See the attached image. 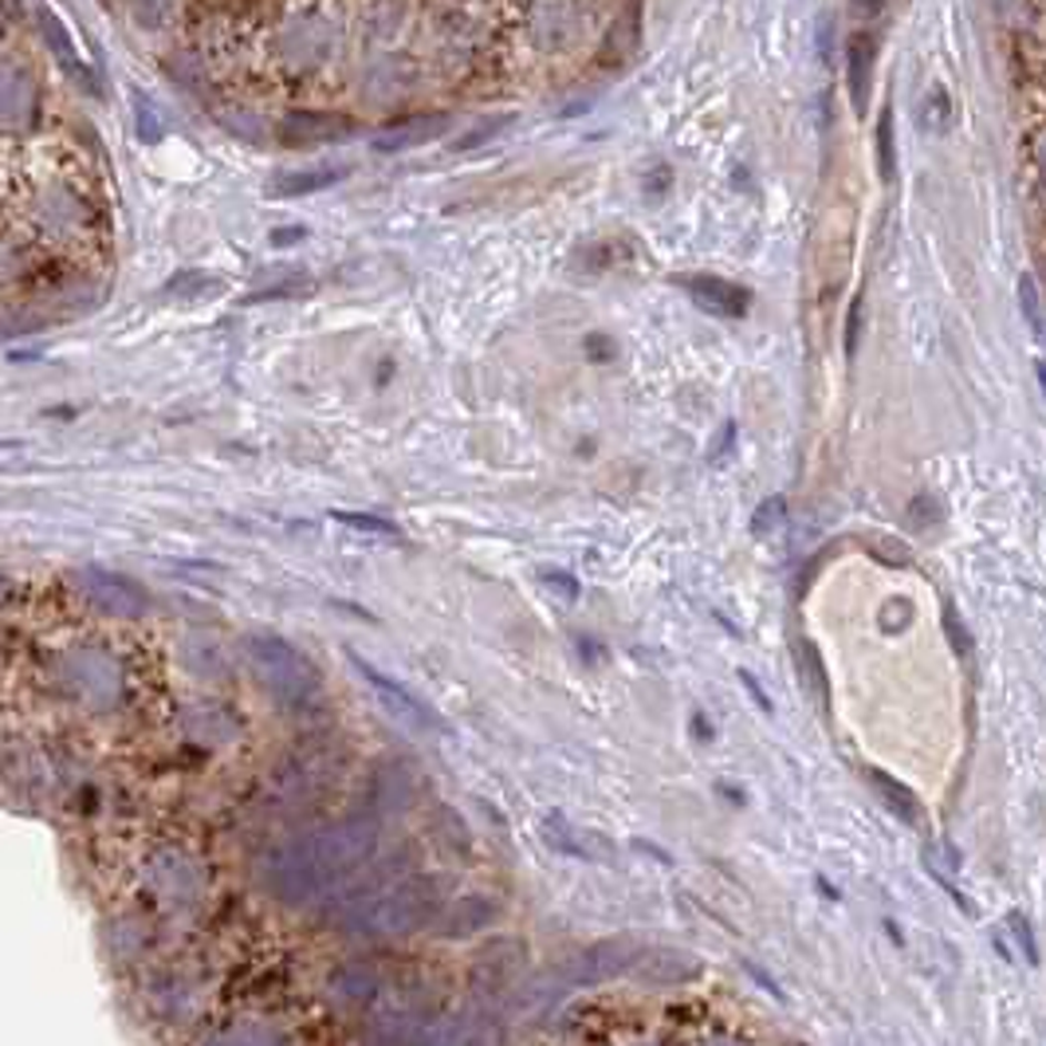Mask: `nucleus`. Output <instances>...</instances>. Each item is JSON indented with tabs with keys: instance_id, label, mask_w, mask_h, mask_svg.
Segmentation results:
<instances>
[{
	"instance_id": "obj_1",
	"label": "nucleus",
	"mask_w": 1046,
	"mask_h": 1046,
	"mask_svg": "<svg viewBox=\"0 0 1046 1046\" xmlns=\"http://www.w3.org/2000/svg\"><path fill=\"white\" fill-rule=\"evenodd\" d=\"M378 850V819H346L295 834L260 857V882L284 905H312L363 870Z\"/></svg>"
},
{
	"instance_id": "obj_2",
	"label": "nucleus",
	"mask_w": 1046,
	"mask_h": 1046,
	"mask_svg": "<svg viewBox=\"0 0 1046 1046\" xmlns=\"http://www.w3.org/2000/svg\"><path fill=\"white\" fill-rule=\"evenodd\" d=\"M40 681L55 704L83 717H111L126 704V666L114 649L91 638H71L43 658Z\"/></svg>"
},
{
	"instance_id": "obj_3",
	"label": "nucleus",
	"mask_w": 1046,
	"mask_h": 1046,
	"mask_svg": "<svg viewBox=\"0 0 1046 1046\" xmlns=\"http://www.w3.org/2000/svg\"><path fill=\"white\" fill-rule=\"evenodd\" d=\"M437 908H441V882L414 874L346 897L335 913V925L363 941H386V936L414 933L417 925L437 917Z\"/></svg>"
},
{
	"instance_id": "obj_4",
	"label": "nucleus",
	"mask_w": 1046,
	"mask_h": 1046,
	"mask_svg": "<svg viewBox=\"0 0 1046 1046\" xmlns=\"http://www.w3.org/2000/svg\"><path fill=\"white\" fill-rule=\"evenodd\" d=\"M244 658H248L256 681L268 689V697L287 712H312L323 701L319 669L303 658L292 641L276 633H248L244 638Z\"/></svg>"
},
{
	"instance_id": "obj_5",
	"label": "nucleus",
	"mask_w": 1046,
	"mask_h": 1046,
	"mask_svg": "<svg viewBox=\"0 0 1046 1046\" xmlns=\"http://www.w3.org/2000/svg\"><path fill=\"white\" fill-rule=\"evenodd\" d=\"M205 865L182 846H158L142 857L139 890L158 913L165 917H185L205 901Z\"/></svg>"
},
{
	"instance_id": "obj_6",
	"label": "nucleus",
	"mask_w": 1046,
	"mask_h": 1046,
	"mask_svg": "<svg viewBox=\"0 0 1046 1046\" xmlns=\"http://www.w3.org/2000/svg\"><path fill=\"white\" fill-rule=\"evenodd\" d=\"M28 216L32 229L48 241H75L91 229V201L71 185H40L32 201H28Z\"/></svg>"
},
{
	"instance_id": "obj_7",
	"label": "nucleus",
	"mask_w": 1046,
	"mask_h": 1046,
	"mask_svg": "<svg viewBox=\"0 0 1046 1046\" xmlns=\"http://www.w3.org/2000/svg\"><path fill=\"white\" fill-rule=\"evenodd\" d=\"M638 952H641V944L638 941H626V936H618V941L590 944V948L575 952L567 964H559V979L567 987L610 984V979L630 976L633 961H638Z\"/></svg>"
},
{
	"instance_id": "obj_8",
	"label": "nucleus",
	"mask_w": 1046,
	"mask_h": 1046,
	"mask_svg": "<svg viewBox=\"0 0 1046 1046\" xmlns=\"http://www.w3.org/2000/svg\"><path fill=\"white\" fill-rule=\"evenodd\" d=\"M71 587L79 590V598H87L91 606H99L103 615H114V618H139L146 615V590L139 587L134 579H126V575H114L106 571V567H83V571L71 575Z\"/></svg>"
},
{
	"instance_id": "obj_9",
	"label": "nucleus",
	"mask_w": 1046,
	"mask_h": 1046,
	"mask_svg": "<svg viewBox=\"0 0 1046 1046\" xmlns=\"http://www.w3.org/2000/svg\"><path fill=\"white\" fill-rule=\"evenodd\" d=\"M351 661H355V669L366 677V684L374 689V697H378V704L389 712V717L402 720V724L414 728V732H441V720H437V712H433L429 704L417 701L406 684L394 681V677H386V673H378V669H374L366 658H358V653H351Z\"/></svg>"
},
{
	"instance_id": "obj_10",
	"label": "nucleus",
	"mask_w": 1046,
	"mask_h": 1046,
	"mask_svg": "<svg viewBox=\"0 0 1046 1046\" xmlns=\"http://www.w3.org/2000/svg\"><path fill=\"white\" fill-rule=\"evenodd\" d=\"M40 111V83L20 60H0V134L32 126Z\"/></svg>"
},
{
	"instance_id": "obj_11",
	"label": "nucleus",
	"mask_w": 1046,
	"mask_h": 1046,
	"mask_svg": "<svg viewBox=\"0 0 1046 1046\" xmlns=\"http://www.w3.org/2000/svg\"><path fill=\"white\" fill-rule=\"evenodd\" d=\"M201 1007V979L190 972H162L146 987V1012L158 1023H185Z\"/></svg>"
},
{
	"instance_id": "obj_12",
	"label": "nucleus",
	"mask_w": 1046,
	"mask_h": 1046,
	"mask_svg": "<svg viewBox=\"0 0 1046 1046\" xmlns=\"http://www.w3.org/2000/svg\"><path fill=\"white\" fill-rule=\"evenodd\" d=\"M150 941H154V928H150V921L142 917V913H134V908H130V913H114V917H106L103 952L114 968H134V964L146 961Z\"/></svg>"
},
{
	"instance_id": "obj_13",
	"label": "nucleus",
	"mask_w": 1046,
	"mask_h": 1046,
	"mask_svg": "<svg viewBox=\"0 0 1046 1046\" xmlns=\"http://www.w3.org/2000/svg\"><path fill=\"white\" fill-rule=\"evenodd\" d=\"M701 976V964L684 956L681 948H646L641 944L638 961L630 968V979H641L649 987H677Z\"/></svg>"
},
{
	"instance_id": "obj_14",
	"label": "nucleus",
	"mask_w": 1046,
	"mask_h": 1046,
	"mask_svg": "<svg viewBox=\"0 0 1046 1046\" xmlns=\"http://www.w3.org/2000/svg\"><path fill=\"white\" fill-rule=\"evenodd\" d=\"M544 839L547 846H555L559 854L582 857V862H615V842L602 839L598 831H582L571 826L562 814H547L544 819Z\"/></svg>"
},
{
	"instance_id": "obj_15",
	"label": "nucleus",
	"mask_w": 1046,
	"mask_h": 1046,
	"mask_svg": "<svg viewBox=\"0 0 1046 1046\" xmlns=\"http://www.w3.org/2000/svg\"><path fill=\"white\" fill-rule=\"evenodd\" d=\"M681 287L697 299V307H704L709 315H720V319H740L748 312V303H752V295L744 287L728 284L720 276H684Z\"/></svg>"
},
{
	"instance_id": "obj_16",
	"label": "nucleus",
	"mask_w": 1046,
	"mask_h": 1046,
	"mask_svg": "<svg viewBox=\"0 0 1046 1046\" xmlns=\"http://www.w3.org/2000/svg\"><path fill=\"white\" fill-rule=\"evenodd\" d=\"M378 987L382 979L370 964H343V968H335L327 979V992L338 1007H370Z\"/></svg>"
},
{
	"instance_id": "obj_17",
	"label": "nucleus",
	"mask_w": 1046,
	"mask_h": 1046,
	"mask_svg": "<svg viewBox=\"0 0 1046 1046\" xmlns=\"http://www.w3.org/2000/svg\"><path fill=\"white\" fill-rule=\"evenodd\" d=\"M445 130H449V114H422V119L394 122L386 134H378V139H374V150H378V154H398V150H409V146H422V142L441 139Z\"/></svg>"
},
{
	"instance_id": "obj_18",
	"label": "nucleus",
	"mask_w": 1046,
	"mask_h": 1046,
	"mask_svg": "<svg viewBox=\"0 0 1046 1046\" xmlns=\"http://www.w3.org/2000/svg\"><path fill=\"white\" fill-rule=\"evenodd\" d=\"M874 55L877 40L874 32H857L846 48V83H850V103L862 114L870 106V79H874Z\"/></svg>"
},
{
	"instance_id": "obj_19",
	"label": "nucleus",
	"mask_w": 1046,
	"mask_h": 1046,
	"mask_svg": "<svg viewBox=\"0 0 1046 1046\" xmlns=\"http://www.w3.org/2000/svg\"><path fill=\"white\" fill-rule=\"evenodd\" d=\"M197 1046H287V1035L268 1019H233L209 1030Z\"/></svg>"
},
{
	"instance_id": "obj_20",
	"label": "nucleus",
	"mask_w": 1046,
	"mask_h": 1046,
	"mask_svg": "<svg viewBox=\"0 0 1046 1046\" xmlns=\"http://www.w3.org/2000/svg\"><path fill=\"white\" fill-rule=\"evenodd\" d=\"M351 134V122L338 119V114H315V111H299L284 122V142L292 146H307V142H331Z\"/></svg>"
},
{
	"instance_id": "obj_21",
	"label": "nucleus",
	"mask_w": 1046,
	"mask_h": 1046,
	"mask_svg": "<svg viewBox=\"0 0 1046 1046\" xmlns=\"http://www.w3.org/2000/svg\"><path fill=\"white\" fill-rule=\"evenodd\" d=\"M492 913H496L492 901H485V897H460L457 905H453L449 913H445L441 933H445V936H468V933H476V928H485L488 921H492Z\"/></svg>"
},
{
	"instance_id": "obj_22",
	"label": "nucleus",
	"mask_w": 1046,
	"mask_h": 1046,
	"mask_svg": "<svg viewBox=\"0 0 1046 1046\" xmlns=\"http://www.w3.org/2000/svg\"><path fill=\"white\" fill-rule=\"evenodd\" d=\"M865 775H870V783H874V791H877V795H882V803L890 806V811L897 814L901 822H908V826H913V822H921V803H917V799H913V791H908V788H901L897 779H893V775H885V771H877V768H870V771H865Z\"/></svg>"
},
{
	"instance_id": "obj_23",
	"label": "nucleus",
	"mask_w": 1046,
	"mask_h": 1046,
	"mask_svg": "<svg viewBox=\"0 0 1046 1046\" xmlns=\"http://www.w3.org/2000/svg\"><path fill=\"white\" fill-rule=\"evenodd\" d=\"M346 173H351V165H319V170L284 173V177H276V193H284V197H292V193H319L338 185Z\"/></svg>"
},
{
	"instance_id": "obj_24",
	"label": "nucleus",
	"mask_w": 1046,
	"mask_h": 1046,
	"mask_svg": "<svg viewBox=\"0 0 1046 1046\" xmlns=\"http://www.w3.org/2000/svg\"><path fill=\"white\" fill-rule=\"evenodd\" d=\"M338 524H346L351 531H363V536H374V539H394L398 536V528L394 524H386V519L378 516H366V511H335Z\"/></svg>"
},
{
	"instance_id": "obj_25",
	"label": "nucleus",
	"mask_w": 1046,
	"mask_h": 1046,
	"mask_svg": "<svg viewBox=\"0 0 1046 1046\" xmlns=\"http://www.w3.org/2000/svg\"><path fill=\"white\" fill-rule=\"evenodd\" d=\"M783 516H788V500H783V496H771V500H763L760 508H755L752 531L755 536H771V531L783 524Z\"/></svg>"
},
{
	"instance_id": "obj_26",
	"label": "nucleus",
	"mask_w": 1046,
	"mask_h": 1046,
	"mask_svg": "<svg viewBox=\"0 0 1046 1046\" xmlns=\"http://www.w3.org/2000/svg\"><path fill=\"white\" fill-rule=\"evenodd\" d=\"M1019 307H1023V315H1027L1030 331H1035V335H1043V307H1038L1035 276H1019Z\"/></svg>"
},
{
	"instance_id": "obj_27",
	"label": "nucleus",
	"mask_w": 1046,
	"mask_h": 1046,
	"mask_svg": "<svg viewBox=\"0 0 1046 1046\" xmlns=\"http://www.w3.org/2000/svg\"><path fill=\"white\" fill-rule=\"evenodd\" d=\"M877 165H882V177H893V111L882 114L877 122Z\"/></svg>"
},
{
	"instance_id": "obj_28",
	"label": "nucleus",
	"mask_w": 1046,
	"mask_h": 1046,
	"mask_svg": "<svg viewBox=\"0 0 1046 1046\" xmlns=\"http://www.w3.org/2000/svg\"><path fill=\"white\" fill-rule=\"evenodd\" d=\"M803 661H799V669H803V677L811 681V689L819 692V697H826V673H822V661H819V649L811 646V641H803Z\"/></svg>"
},
{
	"instance_id": "obj_29",
	"label": "nucleus",
	"mask_w": 1046,
	"mask_h": 1046,
	"mask_svg": "<svg viewBox=\"0 0 1046 1046\" xmlns=\"http://www.w3.org/2000/svg\"><path fill=\"white\" fill-rule=\"evenodd\" d=\"M544 587H547V590H555V595H559L562 602H575V598H579V582H575L571 575L547 571V575H544Z\"/></svg>"
},
{
	"instance_id": "obj_30",
	"label": "nucleus",
	"mask_w": 1046,
	"mask_h": 1046,
	"mask_svg": "<svg viewBox=\"0 0 1046 1046\" xmlns=\"http://www.w3.org/2000/svg\"><path fill=\"white\" fill-rule=\"evenodd\" d=\"M1007 921H1012L1015 941H1023V952H1027V961L1038 964V948H1035V936H1030V928H1027V917H1023V913H1012Z\"/></svg>"
},
{
	"instance_id": "obj_31",
	"label": "nucleus",
	"mask_w": 1046,
	"mask_h": 1046,
	"mask_svg": "<svg viewBox=\"0 0 1046 1046\" xmlns=\"http://www.w3.org/2000/svg\"><path fill=\"white\" fill-rule=\"evenodd\" d=\"M944 622H948V641H952L956 649H961L964 658H968V653H972V641H968V633H964V622H961L956 615H952V610H948V618H944Z\"/></svg>"
},
{
	"instance_id": "obj_32",
	"label": "nucleus",
	"mask_w": 1046,
	"mask_h": 1046,
	"mask_svg": "<svg viewBox=\"0 0 1046 1046\" xmlns=\"http://www.w3.org/2000/svg\"><path fill=\"white\" fill-rule=\"evenodd\" d=\"M508 119H492V122H480V130H473V134H465V139L457 142V150H468V146H476V142H485V139H492L496 130L504 126Z\"/></svg>"
},
{
	"instance_id": "obj_33",
	"label": "nucleus",
	"mask_w": 1046,
	"mask_h": 1046,
	"mask_svg": "<svg viewBox=\"0 0 1046 1046\" xmlns=\"http://www.w3.org/2000/svg\"><path fill=\"white\" fill-rule=\"evenodd\" d=\"M857 327H862V303H854V307H850V319H846V355H854V351H857Z\"/></svg>"
},
{
	"instance_id": "obj_34",
	"label": "nucleus",
	"mask_w": 1046,
	"mask_h": 1046,
	"mask_svg": "<svg viewBox=\"0 0 1046 1046\" xmlns=\"http://www.w3.org/2000/svg\"><path fill=\"white\" fill-rule=\"evenodd\" d=\"M732 437H735V425H732V422H728V425H724V429H720V433H717V445H712V449H709V460H712V465H717V460H720V457H724V453H728V449H732Z\"/></svg>"
},
{
	"instance_id": "obj_35",
	"label": "nucleus",
	"mask_w": 1046,
	"mask_h": 1046,
	"mask_svg": "<svg viewBox=\"0 0 1046 1046\" xmlns=\"http://www.w3.org/2000/svg\"><path fill=\"white\" fill-rule=\"evenodd\" d=\"M704 1046H748V1043H740V1038H709Z\"/></svg>"
},
{
	"instance_id": "obj_36",
	"label": "nucleus",
	"mask_w": 1046,
	"mask_h": 1046,
	"mask_svg": "<svg viewBox=\"0 0 1046 1046\" xmlns=\"http://www.w3.org/2000/svg\"><path fill=\"white\" fill-rule=\"evenodd\" d=\"M4 20H9V12H0V40H4Z\"/></svg>"
},
{
	"instance_id": "obj_37",
	"label": "nucleus",
	"mask_w": 1046,
	"mask_h": 1046,
	"mask_svg": "<svg viewBox=\"0 0 1046 1046\" xmlns=\"http://www.w3.org/2000/svg\"><path fill=\"white\" fill-rule=\"evenodd\" d=\"M788 1046H803V1043H788Z\"/></svg>"
}]
</instances>
